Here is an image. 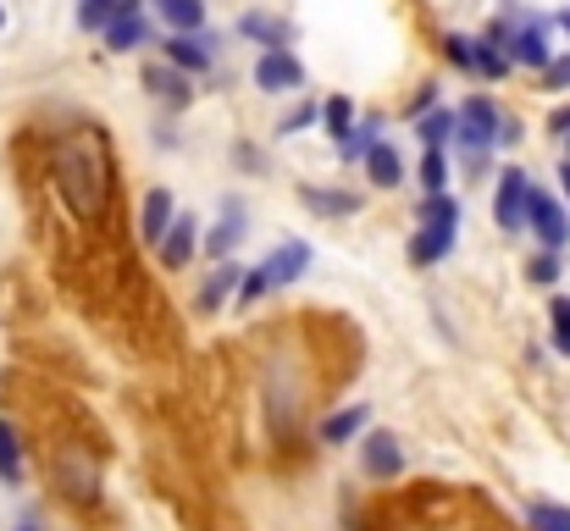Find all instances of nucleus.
<instances>
[{
  "label": "nucleus",
  "mask_w": 570,
  "mask_h": 531,
  "mask_svg": "<svg viewBox=\"0 0 570 531\" xmlns=\"http://www.w3.org/2000/svg\"><path fill=\"white\" fill-rule=\"evenodd\" d=\"M100 39H106V50H117V56H122V50H139V45H150V17H145V11L111 17Z\"/></svg>",
  "instance_id": "nucleus-12"
},
{
  "label": "nucleus",
  "mask_w": 570,
  "mask_h": 531,
  "mask_svg": "<svg viewBox=\"0 0 570 531\" xmlns=\"http://www.w3.org/2000/svg\"><path fill=\"white\" fill-rule=\"evenodd\" d=\"M554 350L570 354V294L554 299Z\"/></svg>",
  "instance_id": "nucleus-33"
},
{
  "label": "nucleus",
  "mask_w": 570,
  "mask_h": 531,
  "mask_svg": "<svg viewBox=\"0 0 570 531\" xmlns=\"http://www.w3.org/2000/svg\"><path fill=\"white\" fill-rule=\"evenodd\" d=\"M156 11L173 22V33H194V28H205V0H156Z\"/></svg>",
  "instance_id": "nucleus-22"
},
{
  "label": "nucleus",
  "mask_w": 570,
  "mask_h": 531,
  "mask_svg": "<svg viewBox=\"0 0 570 531\" xmlns=\"http://www.w3.org/2000/svg\"><path fill=\"white\" fill-rule=\"evenodd\" d=\"M421 188H426V194H443V188H449V156H443V150H426V156H421Z\"/></svg>",
  "instance_id": "nucleus-27"
},
{
  "label": "nucleus",
  "mask_w": 570,
  "mask_h": 531,
  "mask_svg": "<svg viewBox=\"0 0 570 531\" xmlns=\"http://www.w3.org/2000/svg\"><path fill=\"white\" fill-rule=\"evenodd\" d=\"M499 106L488 100V95H471L465 106H460V128H454V139H460V150L465 156H482L488 145H499Z\"/></svg>",
  "instance_id": "nucleus-3"
},
{
  "label": "nucleus",
  "mask_w": 570,
  "mask_h": 531,
  "mask_svg": "<svg viewBox=\"0 0 570 531\" xmlns=\"http://www.w3.org/2000/svg\"><path fill=\"white\" fill-rule=\"evenodd\" d=\"M454 128H460V111H449V106H432L426 117H415V134H421L426 150H443L454 139Z\"/></svg>",
  "instance_id": "nucleus-17"
},
{
  "label": "nucleus",
  "mask_w": 570,
  "mask_h": 531,
  "mask_svg": "<svg viewBox=\"0 0 570 531\" xmlns=\"http://www.w3.org/2000/svg\"><path fill=\"white\" fill-rule=\"evenodd\" d=\"M549 83H554V89H570V56L566 61H549Z\"/></svg>",
  "instance_id": "nucleus-36"
},
{
  "label": "nucleus",
  "mask_w": 570,
  "mask_h": 531,
  "mask_svg": "<svg viewBox=\"0 0 570 531\" xmlns=\"http://www.w3.org/2000/svg\"><path fill=\"white\" fill-rule=\"evenodd\" d=\"M238 33H244V39H261L266 50H283V45L294 39V28L277 22V17H266V11H244V17H238Z\"/></svg>",
  "instance_id": "nucleus-16"
},
{
  "label": "nucleus",
  "mask_w": 570,
  "mask_h": 531,
  "mask_svg": "<svg viewBox=\"0 0 570 531\" xmlns=\"http://www.w3.org/2000/svg\"><path fill=\"white\" fill-rule=\"evenodd\" d=\"M128 11H139V0H78V28L106 33V22L111 17H128Z\"/></svg>",
  "instance_id": "nucleus-19"
},
{
  "label": "nucleus",
  "mask_w": 570,
  "mask_h": 531,
  "mask_svg": "<svg viewBox=\"0 0 570 531\" xmlns=\"http://www.w3.org/2000/svg\"><path fill=\"white\" fill-rule=\"evenodd\" d=\"M366 177L377 183V188H399L404 183V161H399V150L393 145H372V156H366Z\"/></svg>",
  "instance_id": "nucleus-21"
},
{
  "label": "nucleus",
  "mask_w": 570,
  "mask_h": 531,
  "mask_svg": "<svg viewBox=\"0 0 570 531\" xmlns=\"http://www.w3.org/2000/svg\"><path fill=\"white\" fill-rule=\"evenodd\" d=\"M311 272V244L305 238H288V244H277L249 277H244V288H238V305H255L261 294H277V288H288V283H299Z\"/></svg>",
  "instance_id": "nucleus-2"
},
{
  "label": "nucleus",
  "mask_w": 570,
  "mask_h": 531,
  "mask_svg": "<svg viewBox=\"0 0 570 531\" xmlns=\"http://www.w3.org/2000/svg\"><path fill=\"white\" fill-rule=\"evenodd\" d=\"M527 227L538 233V244H543V249H566L570 244L566 205H560L554 194H543V188H532V216H527Z\"/></svg>",
  "instance_id": "nucleus-5"
},
{
  "label": "nucleus",
  "mask_w": 570,
  "mask_h": 531,
  "mask_svg": "<svg viewBox=\"0 0 570 531\" xmlns=\"http://www.w3.org/2000/svg\"><path fill=\"white\" fill-rule=\"evenodd\" d=\"M432 106H438V89H432V83H421V89L410 95V117H426Z\"/></svg>",
  "instance_id": "nucleus-34"
},
{
  "label": "nucleus",
  "mask_w": 570,
  "mask_h": 531,
  "mask_svg": "<svg viewBox=\"0 0 570 531\" xmlns=\"http://www.w3.org/2000/svg\"><path fill=\"white\" fill-rule=\"evenodd\" d=\"M421 222H460V199L454 194H426L421 199Z\"/></svg>",
  "instance_id": "nucleus-30"
},
{
  "label": "nucleus",
  "mask_w": 570,
  "mask_h": 531,
  "mask_svg": "<svg viewBox=\"0 0 570 531\" xmlns=\"http://www.w3.org/2000/svg\"><path fill=\"white\" fill-rule=\"evenodd\" d=\"M305 83V67H299V56L283 45V50H266L261 61H255V89H266V95H288V89H299Z\"/></svg>",
  "instance_id": "nucleus-6"
},
{
  "label": "nucleus",
  "mask_w": 570,
  "mask_h": 531,
  "mask_svg": "<svg viewBox=\"0 0 570 531\" xmlns=\"http://www.w3.org/2000/svg\"><path fill=\"white\" fill-rule=\"evenodd\" d=\"M499 145H521V122L515 117H499Z\"/></svg>",
  "instance_id": "nucleus-35"
},
{
  "label": "nucleus",
  "mask_w": 570,
  "mask_h": 531,
  "mask_svg": "<svg viewBox=\"0 0 570 531\" xmlns=\"http://www.w3.org/2000/svg\"><path fill=\"white\" fill-rule=\"evenodd\" d=\"M527 216H532V177L521 173V167H504L499 173V194H493V222L504 233H521Z\"/></svg>",
  "instance_id": "nucleus-4"
},
{
  "label": "nucleus",
  "mask_w": 570,
  "mask_h": 531,
  "mask_svg": "<svg viewBox=\"0 0 570 531\" xmlns=\"http://www.w3.org/2000/svg\"><path fill=\"white\" fill-rule=\"evenodd\" d=\"M454 238H460V222H421L415 238H410V260L415 266H438L454 249Z\"/></svg>",
  "instance_id": "nucleus-7"
},
{
  "label": "nucleus",
  "mask_w": 570,
  "mask_h": 531,
  "mask_svg": "<svg viewBox=\"0 0 570 531\" xmlns=\"http://www.w3.org/2000/svg\"><path fill=\"white\" fill-rule=\"evenodd\" d=\"M377 134H382V122H377V117L355 122V134H350V139L338 145V150H344V161H366V156H372V145H377Z\"/></svg>",
  "instance_id": "nucleus-25"
},
{
  "label": "nucleus",
  "mask_w": 570,
  "mask_h": 531,
  "mask_svg": "<svg viewBox=\"0 0 570 531\" xmlns=\"http://www.w3.org/2000/svg\"><path fill=\"white\" fill-rule=\"evenodd\" d=\"M527 527L532 531H570V510L566 504H532V510H527Z\"/></svg>",
  "instance_id": "nucleus-28"
},
{
  "label": "nucleus",
  "mask_w": 570,
  "mask_h": 531,
  "mask_svg": "<svg viewBox=\"0 0 570 531\" xmlns=\"http://www.w3.org/2000/svg\"><path fill=\"white\" fill-rule=\"evenodd\" d=\"M366 426H372V404H350V410L322 421V443H355Z\"/></svg>",
  "instance_id": "nucleus-15"
},
{
  "label": "nucleus",
  "mask_w": 570,
  "mask_h": 531,
  "mask_svg": "<svg viewBox=\"0 0 570 531\" xmlns=\"http://www.w3.org/2000/svg\"><path fill=\"white\" fill-rule=\"evenodd\" d=\"M322 122H327V134L344 145V139L355 134V106H350V95H333V100L322 106Z\"/></svg>",
  "instance_id": "nucleus-24"
},
{
  "label": "nucleus",
  "mask_w": 570,
  "mask_h": 531,
  "mask_svg": "<svg viewBox=\"0 0 570 531\" xmlns=\"http://www.w3.org/2000/svg\"><path fill=\"white\" fill-rule=\"evenodd\" d=\"M194 249H199V227H194V216H178L173 233H167V244H161V266L184 272V266L194 260Z\"/></svg>",
  "instance_id": "nucleus-14"
},
{
  "label": "nucleus",
  "mask_w": 570,
  "mask_h": 531,
  "mask_svg": "<svg viewBox=\"0 0 570 531\" xmlns=\"http://www.w3.org/2000/svg\"><path fill=\"white\" fill-rule=\"evenodd\" d=\"M17 531H39V527H17Z\"/></svg>",
  "instance_id": "nucleus-39"
},
{
  "label": "nucleus",
  "mask_w": 570,
  "mask_h": 531,
  "mask_svg": "<svg viewBox=\"0 0 570 531\" xmlns=\"http://www.w3.org/2000/svg\"><path fill=\"white\" fill-rule=\"evenodd\" d=\"M189 67H178V61H150V67H145V89H150V95H161V100H167V106H189Z\"/></svg>",
  "instance_id": "nucleus-9"
},
{
  "label": "nucleus",
  "mask_w": 570,
  "mask_h": 531,
  "mask_svg": "<svg viewBox=\"0 0 570 531\" xmlns=\"http://www.w3.org/2000/svg\"><path fill=\"white\" fill-rule=\"evenodd\" d=\"M361 465H366V476H377V482H393V476L404 471V449H399V437H393V432H366Z\"/></svg>",
  "instance_id": "nucleus-8"
},
{
  "label": "nucleus",
  "mask_w": 570,
  "mask_h": 531,
  "mask_svg": "<svg viewBox=\"0 0 570 531\" xmlns=\"http://www.w3.org/2000/svg\"><path fill=\"white\" fill-rule=\"evenodd\" d=\"M244 233H249V222H244V205H233V199H227V216H222V227L210 233V255H216V260H227V255L244 244Z\"/></svg>",
  "instance_id": "nucleus-18"
},
{
  "label": "nucleus",
  "mask_w": 570,
  "mask_h": 531,
  "mask_svg": "<svg viewBox=\"0 0 570 531\" xmlns=\"http://www.w3.org/2000/svg\"><path fill=\"white\" fill-rule=\"evenodd\" d=\"M161 50H167V61H178V67H189V72H205V67L216 61V39H210L205 28H194V33H173V39H161Z\"/></svg>",
  "instance_id": "nucleus-10"
},
{
  "label": "nucleus",
  "mask_w": 570,
  "mask_h": 531,
  "mask_svg": "<svg viewBox=\"0 0 570 531\" xmlns=\"http://www.w3.org/2000/svg\"><path fill=\"white\" fill-rule=\"evenodd\" d=\"M0 28H6V11H0Z\"/></svg>",
  "instance_id": "nucleus-40"
},
{
  "label": "nucleus",
  "mask_w": 570,
  "mask_h": 531,
  "mask_svg": "<svg viewBox=\"0 0 570 531\" xmlns=\"http://www.w3.org/2000/svg\"><path fill=\"white\" fill-rule=\"evenodd\" d=\"M56 183H61V194H67V205L78 216H95L106 205V161H100V150L89 139H67L61 156H56Z\"/></svg>",
  "instance_id": "nucleus-1"
},
{
  "label": "nucleus",
  "mask_w": 570,
  "mask_h": 531,
  "mask_svg": "<svg viewBox=\"0 0 570 531\" xmlns=\"http://www.w3.org/2000/svg\"><path fill=\"white\" fill-rule=\"evenodd\" d=\"M443 56H449L460 72H476V39H465V33H449V39H443Z\"/></svg>",
  "instance_id": "nucleus-29"
},
{
  "label": "nucleus",
  "mask_w": 570,
  "mask_h": 531,
  "mask_svg": "<svg viewBox=\"0 0 570 531\" xmlns=\"http://www.w3.org/2000/svg\"><path fill=\"white\" fill-rule=\"evenodd\" d=\"M476 72H482V78H504V72H510V50L493 45L488 33L476 39Z\"/></svg>",
  "instance_id": "nucleus-26"
},
{
  "label": "nucleus",
  "mask_w": 570,
  "mask_h": 531,
  "mask_svg": "<svg viewBox=\"0 0 570 531\" xmlns=\"http://www.w3.org/2000/svg\"><path fill=\"white\" fill-rule=\"evenodd\" d=\"M560 177H566V194H570V161H566V173H560Z\"/></svg>",
  "instance_id": "nucleus-38"
},
{
  "label": "nucleus",
  "mask_w": 570,
  "mask_h": 531,
  "mask_svg": "<svg viewBox=\"0 0 570 531\" xmlns=\"http://www.w3.org/2000/svg\"><path fill=\"white\" fill-rule=\"evenodd\" d=\"M173 222H178V205H173V194L167 188H150L145 194V210H139V233H145V244H167V233H173Z\"/></svg>",
  "instance_id": "nucleus-11"
},
{
  "label": "nucleus",
  "mask_w": 570,
  "mask_h": 531,
  "mask_svg": "<svg viewBox=\"0 0 570 531\" xmlns=\"http://www.w3.org/2000/svg\"><path fill=\"white\" fill-rule=\"evenodd\" d=\"M554 22H560V28H566V33H570V6H566V11H560V17H554Z\"/></svg>",
  "instance_id": "nucleus-37"
},
{
  "label": "nucleus",
  "mask_w": 570,
  "mask_h": 531,
  "mask_svg": "<svg viewBox=\"0 0 570 531\" xmlns=\"http://www.w3.org/2000/svg\"><path fill=\"white\" fill-rule=\"evenodd\" d=\"M233 288H244V266L238 260H222L216 272H210V283H205V294H199V311H216Z\"/></svg>",
  "instance_id": "nucleus-20"
},
{
  "label": "nucleus",
  "mask_w": 570,
  "mask_h": 531,
  "mask_svg": "<svg viewBox=\"0 0 570 531\" xmlns=\"http://www.w3.org/2000/svg\"><path fill=\"white\" fill-rule=\"evenodd\" d=\"M316 117H322V106H299V111H288V117L277 122V139H294V134H299V128H311Z\"/></svg>",
  "instance_id": "nucleus-31"
},
{
  "label": "nucleus",
  "mask_w": 570,
  "mask_h": 531,
  "mask_svg": "<svg viewBox=\"0 0 570 531\" xmlns=\"http://www.w3.org/2000/svg\"><path fill=\"white\" fill-rule=\"evenodd\" d=\"M299 205H305V210H316V216H355V210H361V194H344V188H316V183H305V188H299Z\"/></svg>",
  "instance_id": "nucleus-13"
},
{
  "label": "nucleus",
  "mask_w": 570,
  "mask_h": 531,
  "mask_svg": "<svg viewBox=\"0 0 570 531\" xmlns=\"http://www.w3.org/2000/svg\"><path fill=\"white\" fill-rule=\"evenodd\" d=\"M0 482L17 488L22 482V443H17V426L0 421Z\"/></svg>",
  "instance_id": "nucleus-23"
},
{
  "label": "nucleus",
  "mask_w": 570,
  "mask_h": 531,
  "mask_svg": "<svg viewBox=\"0 0 570 531\" xmlns=\"http://www.w3.org/2000/svg\"><path fill=\"white\" fill-rule=\"evenodd\" d=\"M527 277H532V283H554V277H560V249H543V255L527 266Z\"/></svg>",
  "instance_id": "nucleus-32"
}]
</instances>
